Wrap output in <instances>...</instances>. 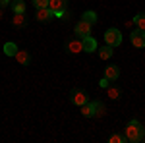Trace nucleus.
I'll return each mask as SVG.
<instances>
[{"instance_id":"1","label":"nucleus","mask_w":145,"mask_h":143,"mask_svg":"<svg viewBox=\"0 0 145 143\" xmlns=\"http://www.w3.org/2000/svg\"><path fill=\"white\" fill-rule=\"evenodd\" d=\"M126 137L130 143H139L145 137V128L137 120H130L126 126Z\"/></svg>"},{"instance_id":"2","label":"nucleus","mask_w":145,"mask_h":143,"mask_svg":"<svg viewBox=\"0 0 145 143\" xmlns=\"http://www.w3.org/2000/svg\"><path fill=\"white\" fill-rule=\"evenodd\" d=\"M105 41H106V44H110V46H118V44L122 43V33H120V29H116V27L106 29Z\"/></svg>"},{"instance_id":"3","label":"nucleus","mask_w":145,"mask_h":143,"mask_svg":"<svg viewBox=\"0 0 145 143\" xmlns=\"http://www.w3.org/2000/svg\"><path fill=\"white\" fill-rule=\"evenodd\" d=\"M68 0H48V10L54 14L56 18H62L64 12H66Z\"/></svg>"},{"instance_id":"4","label":"nucleus","mask_w":145,"mask_h":143,"mask_svg":"<svg viewBox=\"0 0 145 143\" xmlns=\"http://www.w3.org/2000/svg\"><path fill=\"white\" fill-rule=\"evenodd\" d=\"M130 41L135 48H145V31L143 29H135L130 33Z\"/></svg>"},{"instance_id":"5","label":"nucleus","mask_w":145,"mask_h":143,"mask_svg":"<svg viewBox=\"0 0 145 143\" xmlns=\"http://www.w3.org/2000/svg\"><path fill=\"white\" fill-rule=\"evenodd\" d=\"M70 99H72V103L74 104H78V106H81V104H85L87 103V93L83 91V89H72V93H70Z\"/></svg>"},{"instance_id":"6","label":"nucleus","mask_w":145,"mask_h":143,"mask_svg":"<svg viewBox=\"0 0 145 143\" xmlns=\"http://www.w3.org/2000/svg\"><path fill=\"white\" fill-rule=\"evenodd\" d=\"M66 50L70 54H79V52H83V39H79V37L70 39L66 43Z\"/></svg>"},{"instance_id":"7","label":"nucleus","mask_w":145,"mask_h":143,"mask_svg":"<svg viewBox=\"0 0 145 143\" xmlns=\"http://www.w3.org/2000/svg\"><path fill=\"white\" fill-rule=\"evenodd\" d=\"M91 27H93V25H89L87 22H83V20H81V22L76 25V37H79V39L89 37V35H91Z\"/></svg>"},{"instance_id":"8","label":"nucleus","mask_w":145,"mask_h":143,"mask_svg":"<svg viewBox=\"0 0 145 143\" xmlns=\"http://www.w3.org/2000/svg\"><path fill=\"white\" fill-rule=\"evenodd\" d=\"M52 16H54V14L48 10V8H37V12H35L37 22H41V23H48L52 20Z\"/></svg>"},{"instance_id":"9","label":"nucleus","mask_w":145,"mask_h":143,"mask_svg":"<svg viewBox=\"0 0 145 143\" xmlns=\"http://www.w3.org/2000/svg\"><path fill=\"white\" fill-rule=\"evenodd\" d=\"M14 58H16L22 66H29V64H31V54H29L27 50H18Z\"/></svg>"},{"instance_id":"10","label":"nucleus","mask_w":145,"mask_h":143,"mask_svg":"<svg viewBox=\"0 0 145 143\" xmlns=\"http://www.w3.org/2000/svg\"><path fill=\"white\" fill-rule=\"evenodd\" d=\"M118 76H120V70H118V66H106V68H105V77H106V79L116 81V79H118Z\"/></svg>"},{"instance_id":"11","label":"nucleus","mask_w":145,"mask_h":143,"mask_svg":"<svg viewBox=\"0 0 145 143\" xmlns=\"http://www.w3.org/2000/svg\"><path fill=\"white\" fill-rule=\"evenodd\" d=\"M97 50V41L93 39V37H85L83 39V52H95Z\"/></svg>"},{"instance_id":"12","label":"nucleus","mask_w":145,"mask_h":143,"mask_svg":"<svg viewBox=\"0 0 145 143\" xmlns=\"http://www.w3.org/2000/svg\"><path fill=\"white\" fill-rule=\"evenodd\" d=\"M81 114L85 116V118H93L95 116V103H85V104H81Z\"/></svg>"},{"instance_id":"13","label":"nucleus","mask_w":145,"mask_h":143,"mask_svg":"<svg viewBox=\"0 0 145 143\" xmlns=\"http://www.w3.org/2000/svg\"><path fill=\"white\" fill-rule=\"evenodd\" d=\"M112 52H114V46H110V44H106V46H103V48H99V58H103V60H108L112 56Z\"/></svg>"},{"instance_id":"14","label":"nucleus","mask_w":145,"mask_h":143,"mask_svg":"<svg viewBox=\"0 0 145 143\" xmlns=\"http://www.w3.org/2000/svg\"><path fill=\"white\" fill-rule=\"evenodd\" d=\"M12 23H14V27H18V29H20V27H25V25H27V18H25L23 14H16Z\"/></svg>"},{"instance_id":"15","label":"nucleus","mask_w":145,"mask_h":143,"mask_svg":"<svg viewBox=\"0 0 145 143\" xmlns=\"http://www.w3.org/2000/svg\"><path fill=\"white\" fill-rule=\"evenodd\" d=\"M81 20H83V22H87L89 25H93V23L97 22V14H95L93 10H87V12H83V16H81Z\"/></svg>"},{"instance_id":"16","label":"nucleus","mask_w":145,"mask_h":143,"mask_svg":"<svg viewBox=\"0 0 145 143\" xmlns=\"http://www.w3.org/2000/svg\"><path fill=\"white\" fill-rule=\"evenodd\" d=\"M132 22H134L135 25H137V29H143V31H145V12L137 14V16H135L134 20H132Z\"/></svg>"},{"instance_id":"17","label":"nucleus","mask_w":145,"mask_h":143,"mask_svg":"<svg viewBox=\"0 0 145 143\" xmlns=\"http://www.w3.org/2000/svg\"><path fill=\"white\" fill-rule=\"evenodd\" d=\"M12 10L16 12V14H23V12H25V2H23V0H14Z\"/></svg>"},{"instance_id":"18","label":"nucleus","mask_w":145,"mask_h":143,"mask_svg":"<svg viewBox=\"0 0 145 143\" xmlns=\"http://www.w3.org/2000/svg\"><path fill=\"white\" fill-rule=\"evenodd\" d=\"M18 50H20V48H18L14 43H6L4 44V52H6V56H16Z\"/></svg>"},{"instance_id":"19","label":"nucleus","mask_w":145,"mask_h":143,"mask_svg":"<svg viewBox=\"0 0 145 143\" xmlns=\"http://www.w3.org/2000/svg\"><path fill=\"white\" fill-rule=\"evenodd\" d=\"M108 141L110 143H128V137L126 135H120V133H112L110 137H108Z\"/></svg>"},{"instance_id":"20","label":"nucleus","mask_w":145,"mask_h":143,"mask_svg":"<svg viewBox=\"0 0 145 143\" xmlns=\"http://www.w3.org/2000/svg\"><path fill=\"white\" fill-rule=\"evenodd\" d=\"M106 91H108V97H110V99H120V89L118 87H110V85H108Z\"/></svg>"},{"instance_id":"21","label":"nucleus","mask_w":145,"mask_h":143,"mask_svg":"<svg viewBox=\"0 0 145 143\" xmlns=\"http://www.w3.org/2000/svg\"><path fill=\"white\" fill-rule=\"evenodd\" d=\"M95 116H105V104L95 101Z\"/></svg>"},{"instance_id":"22","label":"nucleus","mask_w":145,"mask_h":143,"mask_svg":"<svg viewBox=\"0 0 145 143\" xmlns=\"http://www.w3.org/2000/svg\"><path fill=\"white\" fill-rule=\"evenodd\" d=\"M35 8H48V0H33Z\"/></svg>"},{"instance_id":"23","label":"nucleus","mask_w":145,"mask_h":143,"mask_svg":"<svg viewBox=\"0 0 145 143\" xmlns=\"http://www.w3.org/2000/svg\"><path fill=\"white\" fill-rule=\"evenodd\" d=\"M99 85H101L103 89H106L108 85H110V79H106V77H103V79H101V83H99Z\"/></svg>"},{"instance_id":"24","label":"nucleus","mask_w":145,"mask_h":143,"mask_svg":"<svg viewBox=\"0 0 145 143\" xmlns=\"http://www.w3.org/2000/svg\"><path fill=\"white\" fill-rule=\"evenodd\" d=\"M10 4V0H0V8H4V6H8Z\"/></svg>"},{"instance_id":"25","label":"nucleus","mask_w":145,"mask_h":143,"mask_svg":"<svg viewBox=\"0 0 145 143\" xmlns=\"http://www.w3.org/2000/svg\"><path fill=\"white\" fill-rule=\"evenodd\" d=\"M143 141H145V137H143Z\"/></svg>"}]
</instances>
